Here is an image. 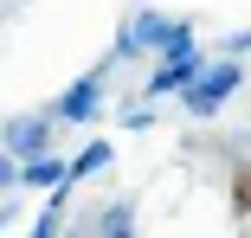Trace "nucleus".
<instances>
[{"mask_svg": "<svg viewBox=\"0 0 251 238\" xmlns=\"http://www.w3.org/2000/svg\"><path fill=\"white\" fill-rule=\"evenodd\" d=\"M238 84H245V65H238V58L226 52L219 65H206V71H200V77H193V84L180 90V103H187V116L213 122V116H219V110L232 103V90H238Z\"/></svg>", "mask_w": 251, "mask_h": 238, "instance_id": "nucleus-1", "label": "nucleus"}, {"mask_svg": "<svg viewBox=\"0 0 251 238\" xmlns=\"http://www.w3.org/2000/svg\"><path fill=\"white\" fill-rule=\"evenodd\" d=\"M200 71H206L200 45H193V39H174L168 52H161V65H155V77H148V103H155V97H180Z\"/></svg>", "mask_w": 251, "mask_h": 238, "instance_id": "nucleus-2", "label": "nucleus"}, {"mask_svg": "<svg viewBox=\"0 0 251 238\" xmlns=\"http://www.w3.org/2000/svg\"><path fill=\"white\" fill-rule=\"evenodd\" d=\"M110 58H116V52H110ZM110 58H103V65H90V71H84V77H77V84L65 90V97L52 103V110H58V116L71 122V129L97 122V110H103V84H110Z\"/></svg>", "mask_w": 251, "mask_h": 238, "instance_id": "nucleus-3", "label": "nucleus"}, {"mask_svg": "<svg viewBox=\"0 0 251 238\" xmlns=\"http://www.w3.org/2000/svg\"><path fill=\"white\" fill-rule=\"evenodd\" d=\"M58 122H65L58 110H45V116H20V122L7 129V155H20V161L45 155V148H52V129H58Z\"/></svg>", "mask_w": 251, "mask_h": 238, "instance_id": "nucleus-4", "label": "nucleus"}, {"mask_svg": "<svg viewBox=\"0 0 251 238\" xmlns=\"http://www.w3.org/2000/svg\"><path fill=\"white\" fill-rule=\"evenodd\" d=\"M110 161H116V148H110V142H90V148L71 161V187H77V180H90V174H103Z\"/></svg>", "mask_w": 251, "mask_h": 238, "instance_id": "nucleus-5", "label": "nucleus"}, {"mask_svg": "<svg viewBox=\"0 0 251 238\" xmlns=\"http://www.w3.org/2000/svg\"><path fill=\"white\" fill-rule=\"evenodd\" d=\"M97 232H103V238H129V232H135V206H129V200L103 206V219H97Z\"/></svg>", "mask_w": 251, "mask_h": 238, "instance_id": "nucleus-6", "label": "nucleus"}, {"mask_svg": "<svg viewBox=\"0 0 251 238\" xmlns=\"http://www.w3.org/2000/svg\"><path fill=\"white\" fill-rule=\"evenodd\" d=\"M232 206H238V213H251V161L232 174Z\"/></svg>", "mask_w": 251, "mask_h": 238, "instance_id": "nucleus-7", "label": "nucleus"}]
</instances>
